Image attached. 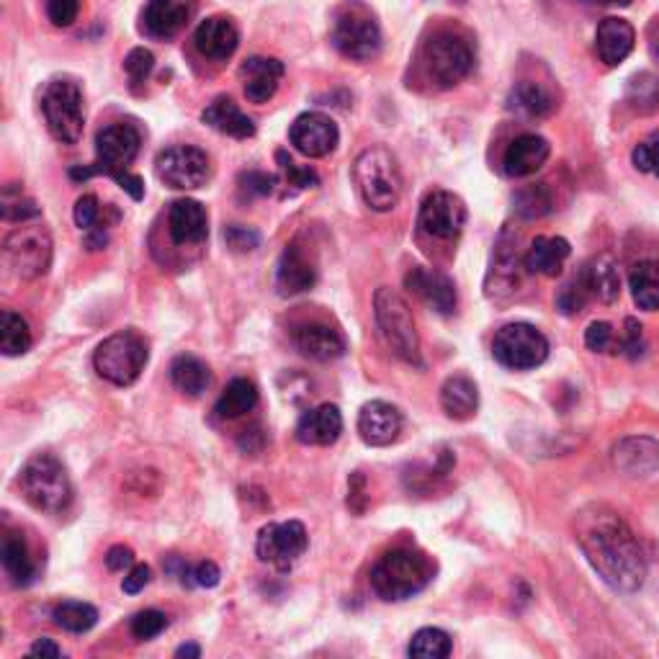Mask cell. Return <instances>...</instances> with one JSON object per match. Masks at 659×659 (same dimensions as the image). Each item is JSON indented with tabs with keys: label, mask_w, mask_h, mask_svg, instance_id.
<instances>
[{
	"label": "cell",
	"mask_w": 659,
	"mask_h": 659,
	"mask_svg": "<svg viewBox=\"0 0 659 659\" xmlns=\"http://www.w3.org/2000/svg\"><path fill=\"white\" fill-rule=\"evenodd\" d=\"M574 538L598 577L619 593H636L647 580V559L634 531L608 508L593 505L574 518Z\"/></svg>",
	"instance_id": "obj_1"
},
{
	"label": "cell",
	"mask_w": 659,
	"mask_h": 659,
	"mask_svg": "<svg viewBox=\"0 0 659 659\" xmlns=\"http://www.w3.org/2000/svg\"><path fill=\"white\" fill-rule=\"evenodd\" d=\"M433 580V564L412 549L387 551L371 570V587L382 600L399 602L423 593Z\"/></svg>",
	"instance_id": "obj_2"
},
{
	"label": "cell",
	"mask_w": 659,
	"mask_h": 659,
	"mask_svg": "<svg viewBox=\"0 0 659 659\" xmlns=\"http://www.w3.org/2000/svg\"><path fill=\"white\" fill-rule=\"evenodd\" d=\"M353 181L361 199L374 212H391L402 199V173L387 147H366L353 163Z\"/></svg>",
	"instance_id": "obj_3"
},
{
	"label": "cell",
	"mask_w": 659,
	"mask_h": 659,
	"mask_svg": "<svg viewBox=\"0 0 659 659\" xmlns=\"http://www.w3.org/2000/svg\"><path fill=\"white\" fill-rule=\"evenodd\" d=\"M21 493L41 513L60 515L73 502V482L67 469L52 453H34L21 469Z\"/></svg>",
	"instance_id": "obj_4"
},
{
	"label": "cell",
	"mask_w": 659,
	"mask_h": 659,
	"mask_svg": "<svg viewBox=\"0 0 659 659\" xmlns=\"http://www.w3.org/2000/svg\"><path fill=\"white\" fill-rule=\"evenodd\" d=\"M374 318L378 330H382V338L387 340V346L395 350L399 359L412 363V366H423L420 335L408 301L389 286H382L374 294Z\"/></svg>",
	"instance_id": "obj_5"
},
{
	"label": "cell",
	"mask_w": 659,
	"mask_h": 659,
	"mask_svg": "<svg viewBox=\"0 0 659 659\" xmlns=\"http://www.w3.org/2000/svg\"><path fill=\"white\" fill-rule=\"evenodd\" d=\"M150 359L147 340L135 330L109 335L94 353V366L98 376L107 378L114 387H132L142 374Z\"/></svg>",
	"instance_id": "obj_6"
},
{
	"label": "cell",
	"mask_w": 659,
	"mask_h": 659,
	"mask_svg": "<svg viewBox=\"0 0 659 659\" xmlns=\"http://www.w3.org/2000/svg\"><path fill=\"white\" fill-rule=\"evenodd\" d=\"M139 145H142V137H139V129L135 124L126 122H116L103 126L96 137V163L94 165H75L70 171V178L73 181H86L94 178V175H114L119 171H126L132 163H135Z\"/></svg>",
	"instance_id": "obj_7"
},
{
	"label": "cell",
	"mask_w": 659,
	"mask_h": 659,
	"mask_svg": "<svg viewBox=\"0 0 659 659\" xmlns=\"http://www.w3.org/2000/svg\"><path fill=\"white\" fill-rule=\"evenodd\" d=\"M41 111H45L47 129L62 145H78L86 126L83 111V90L73 80H52L41 94Z\"/></svg>",
	"instance_id": "obj_8"
},
{
	"label": "cell",
	"mask_w": 659,
	"mask_h": 659,
	"mask_svg": "<svg viewBox=\"0 0 659 659\" xmlns=\"http://www.w3.org/2000/svg\"><path fill=\"white\" fill-rule=\"evenodd\" d=\"M493 356L505 369L529 371L542 366L549 359V340L544 338L542 330L529 325V322H513V325L497 330Z\"/></svg>",
	"instance_id": "obj_9"
},
{
	"label": "cell",
	"mask_w": 659,
	"mask_h": 659,
	"mask_svg": "<svg viewBox=\"0 0 659 659\" xmlns=\"http://www.w3.org/2000/svg\"><path fill=\"white\" fill-rule=\"evenodd\" d=\"M5 261L16 276L21 278H39L45 276L52 265V235L41 224L32 227H18L5 237L3 243Z\"/></svg>",
	"instance_id": "obj_10"
},
{
	"label": "cell",
	"mask_w": 659,
	"mask_h": 659,
	"mask_svg": "<svg viewBox=\"0 0 659 659\" xmlns=\"http://www.w3.org/2000/svg\"><path fill=\"white\" fill-rule=\"evenodd\" d=\"M425 65L440 88H451L472 73L474 54L464 39L444 32L425 45Z\"/></svg>",
	"instance_id": "obj_11"
},
{
	"label": "cell",
	"mask_w": 659,
	"mask_h": 659,
	"mask_svg": "<svg viewBox=\"0 0 659 659\" xmlns=\"http://www.w3.org/2000/svg\"><path fill=\"white\" fill-rule=\"evenodd\" d=\"M158 178L173 191H194L209 178V158L194 145H173L156 160Z\"/></svg>",
	"instance_id": "obj_12"
},
{
	"label": "cell",
	"mask_w": 659,
	"mask_h": 659,
	"mask_svg": "<svg viewBox=\"0 0 659 659\" xmlns=\"http://www.w3.org/2000/svg\"><path fill=\"white\" fill-rule=\"evenodd\" d=\"M333 45L343 58L366 62L376 58L378 49H382V29L378 24L366 13L361 11H346L335 18L333 26Z\"/></svg>",
	"instance_id": "obj_13"
},
{
	"label": "cell",
	"mask_w": 659,
	"mask_h": 659,
	"mask_svg": "<svg viewBox=\"0 0 659 659\" xmlns=\"http://www.w3.org/2000/svg\"><path fill=\"white\" fill-rule=\"evenodd\" d=\"M307 544H310V538H307L304 523H269L258 534L256 551L261 562L278 567V570H289V567L299 562L301 554L307 551Z\"/></svg>",
	"instance_id": "obj_14"
},
{
	"label": "cell",
	"mask_w": 659,
	"mask_h": 659,
	"mask_svg": "<svg viewBox=\"0 0 659 659\" xmlns=\"http://www.w3.org/2000/svg\"><path fill=\"white\" fill-rule=\"evenodd\" d=\"M467 224V207L451 191L427 194L420 204L418 227L436 240H456Z\"/></svg>",
	"instance_id": "obj_15"
},
{
	"label": "cell",
	"mask_w": 659,
	"mask_h": 659,
	"mask_svg": "<svg viewBox=\"0 0 659 659\" xmlns=\"http://www.w3.org/2000/svg\"><path fill=\"white\" fill-rule=\"evenodd\" d=\"M291 145L297 147V152L307 158H325L330 152H335V147L340 142L338 124L333 122L327 114L320 111H307L294 119L289 129Z\"/></svg>",
	"instance_id": "obj_16"
},
{
	"label": "cell",
	"mask_w": 659,
	"mask_h": 659,
	"mask_svg": "<svg viewBox=\"0 0 659 659\" xmlns=\"http://www.w3.org/2000/svg\"><path fill=\"white\" fill-rule=\"evenodd\" d=\"M402 412L395 405L374 399V402L363 405L359 412V436L366 446H391L402 433Z\"/></svg>",
	"instance_id": "obj_17"
},
{
	"label": "cell",
	"mask_w": 659,
	"mask_h": 659,
	"mask_svg": "<svg viewBox=\"0 0 659 659\" xmlns=\"http://www.w3.org/2000/svg\"><path fill=\"white\" fill-rule=\"evenodd\" d=\"M291 343L301 356L312 361H335L346 356V338L325 322H304L291 330Z\"/></svg>",
	"instance_id": "obj_18"
},
{
	"label": "cell",
	"mask_w": 659,
	"mask_h": 659,
	"mask_svg": "<svg viewBox=\"0 0 659 659\" xmlns=\"http://www.w3.org/2000/svg\"><path fill=\"white\" fill-rule=\"evenodd\" d=\"M167 233H171V240L181 245V248L204 243L209 235L207 209L194 199L173 201L171 212H167Z\"/></svg>",
	"instance_id": "obj_19"
},
{
	"label": "cell",
	"mask_w": 659,
	"mask_h": 659,
	"mask_svg": "<svg viewBox=\"0 0 659 659\" xmlns=\"http://www.w3.org/2000/svg\"><path fill=\"white\" fill-rule=\"evenodd\" d=\"M240 78L250 103H269L284 80V62L276 58H250L243 62Z\"/></svg>",
	"instance_id": "obj_20"
},
{
	"label": "cell",
	"mask_w": 659,
	"mask_h": 659,
	"mask_svg": "<svg viewBox=\"0 0 659 659\" xmlns=\"http://www.w3.org/2000/svg\"><path fill=\"white\" fill-rule=\"evenodd\" d=\"M613 467L626 476H651L659 472V444L647 436L621 438L613 446Z\"/></svg>",
	"instance_id": "obj_21"
},
{
	"label": "cell",
	"mask_w": 659,
	"mask_h": 659,
	"mask_svg": "<svg viewBox=\"0 0 659 659\" xmlns=\"http://www.w3.org/2000/svg\"><path fill=\"white\" fill-rule=\"evenodd\" d=\"M191 5L186 0H147L142 11V32L150 39L167 41L186 26Z\"/></svg>",
	"instance_id": "obj_22"
},
{
	"label": "cell",
	"mask_w": 659,
	"mask_h": 659,
	"mask_svg": "<svg viewBox=\"0 0 659 659\" xmlns=\"http://www.w3.org/2000/svg\"><path fill=\"white\" fill-rule=\"evenodd\" d=\"M194 45L207 60L224 62L233 58L237 45H240V32H237V26L229 18L212 16L196 26Z\"/></svg>",
	"instance_id": "obj_23"
},
{
	"label": "cell",
	"mask_w": 659,
	"mask_h": 659,
	"mask_svg": "<svg viewBox=\"0 0 659 659\" xmlns=\"http://www.w3.org/2000/svg\"><path fill=\"white\" fill-rule=\"evenodd\" d=\"M405 284L438 314H451L456 310V289L451 278L444 276V273L418 265L405 276Z\"/></svg>",
	"instance_id": "obj_24"
},
{
	"label": "cell",
	"mask_w": 659,
	"mask_h": 659,
	"mask_svg": "<svg viewBox=\"0 0 659 659\" xmlns=\"http://www.w3.org/2000/svg\"><path fill=\"white\" fill-rule=\"evenodd\" d=\"M634 41H636V32L629 21H623L619 16H608L600 21L598 34H595V52H598L602 65L616 67L634 52Z\"/></svg>",
	"instance_id": "obj_25"
},
{
	"label": "cell",
	"mask_w": 659,
	"mask_h": 659,
	"mask_svg": "<svg viewBox=\"0 0 659 659\" xmlns=\"http://www.w3.org/2000/svg\"><path fill=\"white\" fill-rule=\"evenodd\" d=\"M551 156V145L542 135H521L505 150L502 167L510 178H525L542 171Z\"/></svg>",
	"instance_id": "obj_26"
},
{
	"label": "cell",
	"mask_w": 659,
	"mask_h": 659,
	"mask_svg": "<svg viewBox=\"0 0 659 659\" xmlns=\"http://www.w3.org/2000/svg\"><path fill=\"white\" fill-rule=\"evenodd\" d=\"M343 433V415L335 405H320V408L307 410L299 418L297 436L299 444L304 446H333Z\"/></svg>",
	"instance_id": "obj_27"
},
{
	"label": "cell",
	"mask_w": 659,
	"mask_h": 659,
	"mask_svg": "<svg viewBox=\"0 0 659 659\" xmlns=\"http://www.w3.org/2000/svg\"><path fill=\"white\" fill-rule=\"evenodd\" d=\"M276 284L282 294L310 291L312 286L318 284V269H314L310 256L301 250V245H286V250L282 252L276 265Z\"/></svg>",
	"instance_id": "obj_28"
},
{
	"label": "cell",
	"mask_w": 659,
	"mask_h": 659,
	"mask_svg": "<svg viewBox=\"0 0 659 659\" xmlns=\"http://www.w3.org/2000/svg\"><path fill=\"white\" fill-rule=\"evenodd\" d=\"M570 243L564 237H536L531 243L529 252H525V269L531 273H538V276L546 278H557L562 273L567 258H570Z\"/></svg>",
	"instance_id": "obj_29"
},
{
	"label": "cell",
	"mask_w": 659,
	"mask_h": 659,
	"mask_svg": "<svg viewBox=\"0 0 659 659\" xmlns=\"http://www.w3.org/2000/svg\"><path fill=\"white\" fill-rule=\"evenodd\" d=\"M201 122L212 126L214 132L220 135L235 137V139H248L256 135V124H252L250 116H245L233 98H216V101L209 103L201 114Z\"/></svg>",
	"instance_id": "obj_30"
},
{
	"label": "cell",
	"mask_w": 659,
	"mask_h": 659,
	"mask_svg": "<svg viewBox=\"0 0 659 659\" xmlns=\"http://www.w3.org/2000/svg\"><path fill=\"white\" fill-rule=\"evenodd\" d=\"M440 408L446 410L448 418L469 420L480 408V389L464 374L446 378L444 389H440Z\"/></svg>",
	"instance_id": "obj_31"
},
{
	"label": "cell",
	"mask_w": 659,
	"mask_h": 659,
	"mask_svg": "<svg viewBox=\"0 0 659 659\" xmlns=\"http://www.w3.org/2000/svg\"><path fill=\"white\" fill-rule=\"evenodd\" d=\"M582 276H585L587 289H590L593 297H598L602 304H613V301L621 297L619 265H616L613 258L606 256V252L593 258V261L585 265V271H582Z\"/></svg>",
	"instance_id": "obj_32"
},
{
	"label": "cell",
	"mask_w": 659,
	"mask_h": 659,
	"mask_svg": "<svg viewBox=\"0 0 659 659\" xmlns=\"http://www.w3.org/2000/svg\"><path fill=\"white\" fill-rule=\"evenodd\" d=\"M0 559H3V570L9 574L16 587L32 585L37 577V564H34L29 546H26L21 534H9L3 538V549H0Z\"/></svg>",
	"instance_id": "obj_33"
},
{
	"label": "cell",
	"mask_w": 659,
	"mask_h": 659,
	"mask_svg": "<svg viewBox=\"0 0 659 659\" xmlns=\"http://www.w3.org/2000/svg\"><path fill=\"white\" fill-rule=\"evenodd\" d=\"M171 382L178 391H184L188 397L204 395L212 384V371L201 359L196 356H178L171 363Z\"/></svg>",
	"instance_id": "obj_34"
},
{
	"label": "cell",
	"mask_w": 659,
	"mask_h": 659,
	"mask_svg": "<svg viewBox=\"0 0 659 659\" xmlns=\"http://www.w3.org/2000/svg\"><path fill=\"white\" fill-rule=\"evenodd\" d=\"M510 109L529 119H544L554 114L557 101H554V96L542 86V83L521 80L513 88V94H510Z\"/></svg>",
	"instance_id": "obj_35"
},
{
	"label": "cell",
	"mask_w": 659,
	"mask_h": 659,
	"mask_svg": "<svg viewBox=\"0 0 659 659\" xmlns=\"http://www.w3.org/2000/svg\"><path fill=\"white\" fill-rule=\"evenodd\" d=\"M629 286L634 304L644 312L659 310V261H642L629 273Z\"/></svg>",
	"instance_id": "obj_36"
},
{
	"label": "cell",
	"mask_w": 659,
	"mask_h": 659,
	"mask_svg": "<svg viewBox=\"0 0 659 659\" xmlns=\"http://www.w3.org/2000/svg\"><path fill=\"white\" fill-rule=\"evenodd\" d=\"M258 405V389L250 378H233V382L224 387V391L216 399L214 412L222 420H235L243 418L245 412H250Z\"/></svg>",
	"instance_id": "obj_37"
},
{
	"label": "cell",
	"mask_w": 659,
	"mask_h": 659,
	"mask_svg": "<svg viewBox=\"0 0 659 659\" xmlns=\"http://www.w3.org/2000/svg\"><path fill=\"white\" fill-rule=\"evenodd\" d=\"M32 330L21 314L5 310L0 314V350L5 356H24L32 348Z\"/></svg>",
	"instance_id": "obj_38"
},
{
	"label": "cell",
	"mask_w": 659,
	"mask_h": 659,
	"mask_svg": "<svg viewBox=\"0 0 659 659\" xmlns=\"http://www.w3.org/2000/svg\"><path fill=\"white\" fill-rule=\"evenodd\" d=\"M52 619L60 629L70 631V634H86V631H90L98 623V611L90 602L65 600L54 608Z\"/></svg>",
	"instance_id": "obj_39"
},
{
	"label": "cell",
	"mask_w": 659,
	"mask_h": 659,
	"mask_svg": "<svg viewBox=\"0 0 659 659\" xmlns=\"http://www.w3.org/2000/svg\"><path fill=\"white\" fill-rule=\"evenodd\" d=\"M513 209L523 220H542L554 209V196L546 184L518 188L513 196Z\"/></svg>",
	"instance_id": "obj_40"
},
{
	"label": "cell",
	"mask_w": 659,
	"mask_h": 659,
	"mask_svg": "<svg viewBox=\"0 0 659 659\" xmlns=\"http://www.w3.org/2000/svg\"><path fill=\"white\" fill-rule=\"evenodd\" d=\"M453 644L451 636L440 629H420L415 636L410 639L408 655L415 659H446L451 655Z\"/></svg>",
	"instance_id": "obj_41"
},
{
	"label": "cell",
	"mask_w": 659,
	"mask_h": 659,
	"mask_svg": "<svg viewBox=\"0 0 659 659\" xmlns=\"http://www.w3.org/2000/svg\"><path fill=\"white\" fill-rule=\"evenodd\" d=\"M0 212H3L5 222H26L37 220L41 209L32 196H26L16 184H9L3 188V201H0Z\"/></svg>",
	"instance_id": "obj_42"
},
{
	"label": "cell",
	"mask_w": 659,
	"mask_h": 659,
	"mask_svg": "<svg viewBox=\"0 0 659 659\" xmlns=\"http://www.w3.org/2000/svg\"><path fill=\"white\" fill-rule=\"evenodd\" d=\"M629 101L639 114H649L659 107V80L655 75L642 73L631 80L629 86Z\"/></svg>",
	"instance_id": "obj_43"
},
{
	"label": "cell",
	"mask_w": 659,
	"mask_h": 659,
	"mask_svg": "<svg viewBox=\"0 0 659 659\" xmlns=\"http://www.w3.org/2000/svg\"><path fill=\"white\" fill-rule=\"evenodd\" d=\"M109 209H103L98 204V199L94 194L80 196L78 201H75V224L83 229V233H94V229H107L109 220H107Z\"/></svg>",
	"instance_id": "obj_44"
},
{
	"label": "cell",
	"mask_w": 659,
	"mask_h": 659,
	"mask_svg": "<svg viewBox=\"0 0 659 659\" xmlns=\"http://www.w3.org/2000/svg\"><path fill=\"white\" fill-rule=\"evenodd\" d=\"M129 629L132 636L139 642L156 639V636H160L167 629V616L156 611V608H150V611H139L135 619H132Z\"/></svg>",
	"instance_id": "obj_45"
},
{
	"label": "cell",
	"mask_w": 659,
	"mask_h": 659,
	"mask_svg": "<svg viewBox=\"0 0 659 659\" xmlns=\"http://www.w3.org/2000/svg\"><path fill=\"white\" fill-rule=\"evenodd\" d=\"M631 160H634L636 171L657 175L659 178V132L636 145L634 152H631Z\"/></svg>",
	"instance_id": "obj_46"
},
{
	"label": "cell",
	"mask_w": 659,
	"mask_h": 659,
	"mask_svg": "<svg viewBox=\"0 0 659 659\" xmlns=\"http://www.w3.org/2000/svg\"><path fill=\"white\" fill-rule=\"evenodd\" d=\"M585 346L595 350V353H608V350H619V335L611 322H593L585 330Z\"/></svg>",
	"instance_id": "obj_47"
},
{
	"label": "cell",
	"mask_w": 659,
	"mask_h": 659,
	"mask_svg": "<svg viewBox=\"0 0 659 659\" xmlns=\"http://www.w3.org/2000/svg\"><path fill=\"white\" fill-rule=\"evenodd\" d=\"M152 67H156V58H152L150 49H145V47L132 49L124 60L126 75H129V80L135 83V86H139V83H145L147 78H150Z\"/></svg>",
	"instance_id": "obj_48"
},
{
	"label": "cell",
	"mask_w": 659,
	"mask_h": 659,
	"mask_svg": "<svg viewBox=\"0 0 659 659\" xmlns=\"http://www.w3.org/2000/svg\"><path fill=\"white\" fill-rule=\"evenodd\" d=\"M587 297H590V289H587L585 276H582V273H580V276L574 278L572 284L564 286L562 294H559L557 304H559V310H562L564 314H577V312H582V307H585Z\"/></svg>",
	"instance_id": "obj_49"
},
{
	"label": "cell",
	"mask_w": 659,
	"mask_h": 659,
	"mask_svg": "<svg viewBox=\"0 0 659 659\" xmlns=\"http://www.w3.org/2000/svg\"><path fill=\"white\" fill-rule=\"evenodd\" d=\"M276 160L278 165H282V171L286 175V181H289V186H297V188H314L320 184L318 173L310 171V167H299L294 160L286 156L284 150L276 152Z\"/></svg>",
	"instance_id": "obj_50"
},
{
	"label": "cell",
	"mask_w": 659,
	"mask_h": 659,
	"mask_svg": "<svg viewBox=\"0 0 659 659\" xmlns=\"http://www.w3.org/2000/svg\"><path fill=\"white\" fill-rule=\"evenodd\" d=\"M224 243L235 252H250L258 248L261 235H258L256 229L245 227V224H229V227H224Z\"/></svg>",
	"instance_id": "obj_51"
},
{
	"label": "cell",
	"mask_w": 659,
	"mask_h": 659,
	"mask_svg": "<svg viewBox=\"0 0 659 659\" xmlns=\"http://www.w3.org/2000/svg\"><path fill=\"white\" fill-rule=\"evenodd\" d=\"M644 348H647V343H644V333L642 325L636 320H626V330L621 333L619 338V350L623 356H629L631 361H636L644 353Z\"/></svg>",
	"instance_id": "obj_52"
},
{
	"label": "cell",
	"mask_w": 659,
	"mask_h": 659,
	"mask_svg": "<svg viewBox=\"0 0 659 659\" xmlns=\"http://www.w3.org/2000/svg\"><path fill=\"white\" fill-rule=\"evenodd\" d=\"M80 0H47V16L54 26H70L78 18Z\"/></svg>",
	"instance_id": "obj_53"
},
{
	"label": "cell",
	"mask_w": 659,
	"mask_h": 659,
	"mask_svg": "<svg viewBox=\"0 0 659 659\" xmlns=\"http://www.w3.org/2000/svg\"><path fill=\"white\" fill-rule=\"evenodd\" d=\"M348 508L356 515H363L369 508V489H366V476L361 472H353L348 480Z\"/></svg>",
	"instance_id": "obj_54"
},
{
	"label": "cell",
	"mask_w": 659,
	"mask_h": 659,
	"mask_svg": "<svg viewBox=\"0 0 659 659\" xmlns=\"http://www.w3.org/2000/svg\"><path fill=\"white\" fill-rule=\"evenodd\" d=\"M220 580H222L220 567H216L214 562H201V564H196L194 570H188L184 585H188V587H216V585H220Z\"/></svg>",
	"instance_id": "obj_55"
},
{
	"label": "cell",
	"mask_w": 659,
	"mask_h": 659,
	"mask_svg": "<svg viewBox=\"0 0 659 659\" xmlns=\"http://www.w3.org/2000/svg\"><path fill=\"white\" fill-rule=\"evenodd\" d=\"M240 188L243 191H248L250 196H269L273 194V188H276V178L269 173L250 171L240 175Z\"/></svg>",
	"instance_id": "obj_56"
},
{
	"label": "cell",
	"mask_w": 659,
	"mask_h": 659,
	"mask_svg": "<svg viewBox=\"0 0 659 659\" xmlns=\"http://www.w3.org/2000/svg\"><path fill=\"white\" fill-rule=\"evenodd\" d=\"M152 580V570L147 564H135L129 572H126V577L122 582V590L126 595H137L142 593L147 585H150Z\"/></svg>",
	"instance_id": "obj_57"
},
{
	"label": "cell",
	"mask_w": 659,
	"mask_h": 659,
	"mask_svg": "<svg viewBox=\"0 0 659 659\" xmlns=\"http://www.w3.org/2000/svg\"><path fill=\"white\" fill-rule=\"evenodd\" d=\"M107 567L111 572H124V570H132L135 567V551L129 549V546H111L109 554H107Z\"/></svg>",
	"instance_id": "obj_58"
},
{
	"label": "cell",
	"mask_w": 659,
	"mask_h": 659,
	"mask_svg": "<svg viewBox=\"0 0 659 659\" xmlns=\"http://www.w3.org/2000/svg\"><path fill=\"white\" fill-rule=\"evenodd\" d=\"M111 178H114L116 184L122 186L124 191L129 194L135 201H139V199H142V196H145V181L139 178V175L129 173V171H119V173L111 175Z\"/></svg>",
	"instance_id": "obj_59"
},
{
	"label": "cell",
	"mask_w": 659,
	"mask_h": 659,
	"mask_svg": "<svg viewBox=\"0 0 659 659\" xmlns=\"http://www.w3.org/2000/svg\"><path fill=\"white\" fill-rule=\"evenodd\" d=\"M29 655L32 657H60L62 647H60V644H54L52 639H37L32 644Z\"/></svg>",
	"instance_id": "obj_60"
},
{
	"label": "cell",
	"mask_w": 659,
	"mask_h": 659,
	"mask_svg": "<svg viewBox=\"0 0 659 659\" xmlns=\"http://www.w3.org/2000/svg\"><path fill=\"white\" fill-rule=\"evenodd\" d=\"M109 245V235L107 229H94V233H86V248L88 250H101Z\"/></svg>",
	"instance_id": "obj_61"
},
{
	"label": "cell",
	"mask_w": 659,
	"mask_h": 659,
	"mask_svg": "<svg viewBox=\"0 0 659 659\" xmlns=\"http://www.w3.org/2000/svg\"><path fill=\"white\" fill-rule=\"evenodd\" d=\"M175 655H178V657H201V647H199V644H184V647H178Z\"/></svg>",
	"instance_id": "obj_62"
},
{
	"label": "cell",
	"mask_w": 659,
	"mask_h": 659,
	"mask_svg": "<svg viewBox=\"0 0 659 659\" xmlns=\"http://www.w3.org/2000/svg\"><path fill=\"white\" fill-rule=\"evenodd\" d=\"M585 3H600V5H629L631 0H585Z\"/></svg>",
	"instance_id": "obj_63"
},
{
	"label": "cell",
	"mask_w": 659,
	"mask_h": 659,
	"mask_svg": "<svg viewBox=\"0 0 659 659\" xmlns=\"http://www.w3.org/2000/svg\"><path fill=\"white\" fill-rule=\"evenodd\" d=\"M657 54H659V52H657Z\"/></svg>",
	"instance_id": "obj_64"
}]
</instances>
